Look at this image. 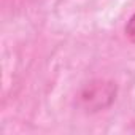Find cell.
Returning <instances> with one entry per match:
<instances>
[{
  "mask_svg": "<svg viewBox=\"0 0 135 135\" xmlns=\"http://www.w3.org/2000/svg\"><path fill=\"white\" fill-rule=\"evenodd\" d=\"M126 35L129 37L130 41L135 43V13L130 16V19H129L127 24H126Z\"/></svg>",
  "mask_w": 135,
  "mask_h": 135,
  "instance_id": "obj_2",
  "label": "cell"
},
{
  "mask_svg": "<svg viewBox=\"0 0 135 135\" xmlns=\"http://www.w3.org/2000/svg\"><path fill=\"white\" fill-rule=\"evenodd\" d=\"M100 95H107V97H114V88L108 83H102V81H99V83H92V84H89L86 89H84V92L81 94V100L84 102V105L88 107V108H91V107H94L95 105V108H103L107 103H103V99H100Z\"/></svg>",
  "mask_w": 135,
  "mask_h": 135,
  "instance_id": "obj_1",
  "label": "cell"
}]
</instances>
